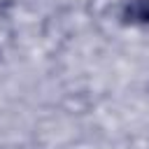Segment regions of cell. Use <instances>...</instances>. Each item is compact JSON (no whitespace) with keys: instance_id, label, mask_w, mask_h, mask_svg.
I'll list each match as a JSON object with an SVG mask.
<instances>
[{"instance_id":"6da1fadb","label":"cell","mask_w":149,"mask_h":149,"mask_svg":"<svg viewBox=\"0 0 149 149\" xmlns=\"http://www.w3.org/2000/svg\"><path fill=\"white\" fill-rule=\"evenodd\" d=\"M126 23H149V0H130L123 7Z\"/></svg>"}]
</instances>
